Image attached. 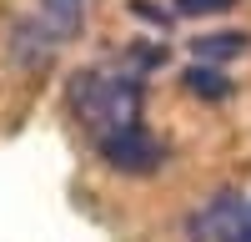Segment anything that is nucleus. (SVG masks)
<instances>
[{
    "label": "nucleus",
    "instance_id": "obj_7",
    "mask_svg": "<svg viewBox=\"0 0 251 242\" xmlns=\"http://www.w3.org/2000/svg\"><path fill=\"white\" fill-rule=\"evenodd\" d=\"M181 81H186V91L201 96V101H226V96L236 91L231 81H226V71H221V66H201V60H196V66L186 71Z\"/></svg>",
    "mask_w": 251,
    "mask_h": 242
},
{
    "label": "nucleus",
    "instance_id": "obj_5",
    "mask_svg": "<svg viewBox=\"0 0 251 242\" xmlns=\"http://www.w3.org/2000/svg\"><path fill=\"white\" fill-rule=\"evenodd\" d=\"M55 40L35 26V15H25V20H15L10 26V56H15V66H25V71H40V66H50L55 60Z\"/></svg>",
    "mask_w": 251,
    "mask_h": 242
},
{
    "label": "nucleus",
    "instance_id": "obj_6",
    "mask_svg": "<svg viewBox=\"0 0 251 242\" xmlns=\"http://www.w3.org/2000/svg\"><path fill=\"white\" fill-rule=\"evenodd\" d=\"M246 46H251L246 30H221V35H196L191 40V56L201 60V66H221V60H236Z\"/></svg>",
    "mask_w": 251,
    "mask_h": 242
},
{
    "label": "nucleus",
    "instance_id": "obj_2",
    "mask_svg": "<svg viewBox=\"0 0 251 242\" xmlns=\"http://www.w3.org/2000/svg\"><path fill=\"white\" fill-rule=\"evenodd\" d=\"M191 242H251V197L241 192H216L186 217Z\"/></svg>",
    "mask_w": 251,
    "mask_h": 242
},
{
    "label": "nucleus",
    "instance_id": "obj_3",
    "mask_svg": "<svg viewBox=\"0 0 251 242\" xmlns=\"http://www.w3.org/2000/svg\"><path fill=\"white\" fill-rule=\"evenodd\" d=\"M100 161L121 177H151L166 167V141L151 131V126H126V131H111L96 141Z\"/></svg>",
    "mask_w": 251,
    "mask_h": 242
},
{
    "label": "nucleus",
    "instance_id": "obj_8",
    "mask_svg": "<svg viewBox=\"0 0 251 242\" xmlns=\"http://www.w3.org/2000/svg\"><path fill=\"white\" fill-rule=\"evenodd\" d=\"M236 0H176V15H211V10H231Z\"/></svg>",
    "mask_w": 251,
    "mask_h": 242
},
{
    "label": "nucleus",
    "instance_id": "obj_4",
    "mask_svg": "<svg viewBox=\"0 0 251 242\" xmlns=\"http://www.w3.org/2000/svg\"><path fill=\"white\" fill-rule=\"evenodd\" d=\"M35 26L55 46H66V40H75L86 30V0H35Z\"/></svg>",
    "mask_w": 251,
    "mask_h": 242
},
{
    "label": "nucleus",
    "instance_id": "obj_1",
    "mask_svg": "<svg viewBox=\"0 0 251 242\" xmlns=\"http://www.w3.org/2000/svg\"><path fill=\"white\" fill-rule=\"evenodd\" d=\"M66 106L80 126L91 131V141L141 126V106H146V76L131 71L116 56L111 66H80L66 81Z\"/></svg>",
    "mask_w": 251,
    "mask_h": 242
}]
</instances>
